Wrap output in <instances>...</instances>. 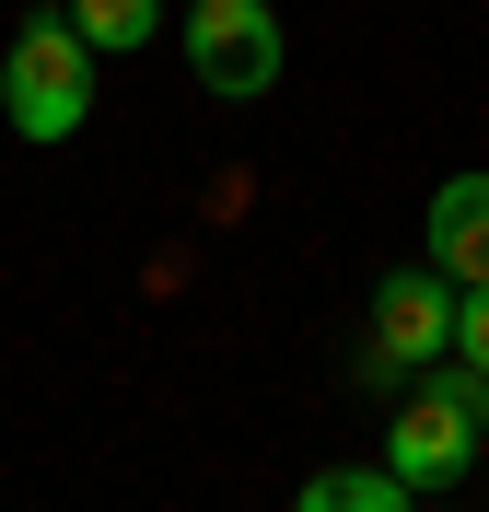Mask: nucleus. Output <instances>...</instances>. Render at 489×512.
<instances>
[{
    "mask_svg": "<svg viewBox=\"0 0 489 512\" xmlns=\"http://www.w3.org/2000/svg\"><path fill=\"white\" fill-rule=\"evenodd\" d=\"M431 361H455V280L443 268H396L373 291V326H361V384H420Z\"/></svg>",
    "mask_w": 489,
    "mask_h": 512,
    "instance_id": "obj_4",
    "label": "nucleus"
},
{
    "mask_svg": "<svg viewBox=\"0 0 489 512\" xmlns=\"http://www.w3.org/2000/svg\"><path fill=\"white\" fill-rule=\"evenodd\" d=\"M420 268H443L455 291L489 280V175H443L431 187V256Z\"/></svg>",
    "mask_w": 489,
    "mask_h": 512,
    "instance_id": "obj_5",
    "label": "nucleus"
},
{
    "mask_svg": "<svg viewBox=\"0 0 489 512\" xmlns=\"http://www.w3.org/2000/svg\"><path fill=\"white\" fill-rule=\"evenodd\" d=\"M431 512H443V501H431Z\"/></svg>",
    "mask_w": 489,
    "mask_h": 512,
    "instance_id": "obj_9",
    "label": "nucleus"
},
{
    "mask_svg": "<svg viewBox=\"0 0 489 512\" xmlns=\"http://www.w3.org/2000/svg\"><path fill=\"white\" fill-rule=\"evenodd\" d=\"M455 361H466V373H489V280L455 291Z\"/></svg>",
    "mask_w": 489,
    "mask_h": 512,
    "instance_id": "obj_8",
    "label": "nucleus"
},
{
    "mask_svg": "<svg viewBox=\"0 0 489 512\" xmlns=\"http://www.w3.org/2000/svg\"><path fill=\"white\" fill-rule=\"evenodd\" d=\"M292 512H420V489L396 466H326V478L292 489Z\"/></svg>",
    "mask_w": 489,
    "mask_h": 512,
    "instance_id": "obj_6",
    "label": "nucleus"
},
{
    "mask_svg": "<svg viewBox=\"0 0 489 512\" xmlns=\"http://www.w3.org/2000/svg\"><path fill=\"white\" fill-rule=\"evenodd\" d=\"M478 454H489V373L431 361V373L396 396V419H385V466L408 489H455Z\"/></svg>",
    "mask_w": 489,
    "mask_h": 512,
    "instance_id": "obj_2",
    "label": "nucleus"
},
{
    "mask_svg": "<svg viewBox=\"0 0 489 512\" xmlns=\"http://www.w3.org/2000/svg\"><path fill=\"white\" fill-rule=\"evenodd\" d=\"M0 117H12V140H35V152L82 140V117H94V47H82L70 12L12 24V47H0Z\"/></svg>",
    "mask_w": 489,
    "mask_h": 512,
    "instance_id": "obj_1",
    "label": "nucleus"
},
{
    "mask_svg": "<svg viewBox=\"0 0 489 512\" xmlns=\"http://www.w3.org/2000/svg\"><path fill=\"white\" fill-rule=\"evenodd\" d=\"M70 24H82V47H94V59H129V47H152L163 0H70Z\"/></svg>",
    "mask_w": 489,
    "mask_h": 512,
    "instance_id": "obj_7",
    "label": "nucleus"
},
{
    "mask_svg": "<svg viewBox=\"0 0 489 512\" xmlns=\"http://www.w3.org/2000/svg\"><path fill=\"white\" fill-rule=\"evenodd\" d=\"M175 47H187L198 70V94H222V105H257L268 82H280V12L268 0H187V24H175Z\"/></svg>",
    "mask_w": 489,
    "mask_h": 512,
    "instance_id": "obj_3",
    "label": "nucleus"
}]
</instances>
